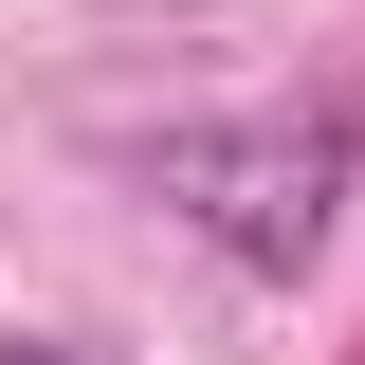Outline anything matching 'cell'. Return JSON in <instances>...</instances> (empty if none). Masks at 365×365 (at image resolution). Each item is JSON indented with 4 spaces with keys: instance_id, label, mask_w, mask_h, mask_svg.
<instances>
[{
    "instance_id": "cell-2",
    "label": "cell",
    "mask_w": 365,
    "mask_h": 365,
    "mask_svg": "<svg viewBox=\"0 0 365 365\" xmlns=\"http://www.w3.org/2000/svg\"><path fill=\"white\" fill-rule=\"evenodd\" d=\"M0 365H110V347H55V329H0Z\"/></svg>"
},
{
    "instance_id": "cell-1",
    "label": "cell",
    "mask_w": 365,
    "mask_h": 365,
    "mask_svg": "<svg viewBox=\"0 0 365 365\" xmlns=\"http://www.w3.org/2000/svg\"><path fill=\"white\" fill-rule=\"evenodd\" d=\"M347 182H365L347 110H237V128H165L146 146V201H182L237 274H311L347 237Z\"/></svg>"
}]
</instances>
